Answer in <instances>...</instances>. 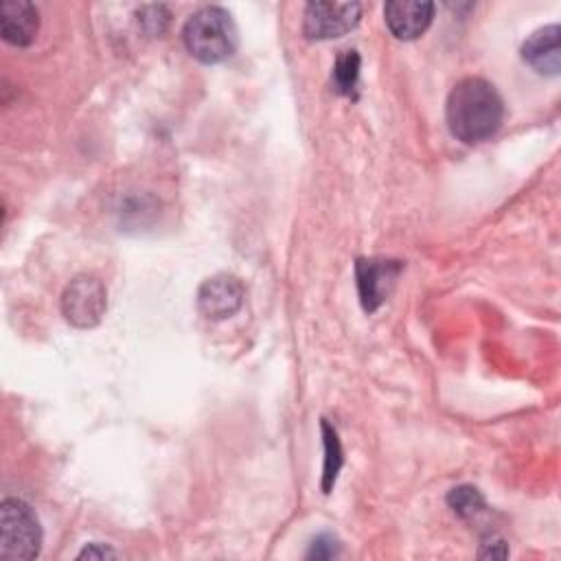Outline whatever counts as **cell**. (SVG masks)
Instances as JSON below:
<instances>
[{
    "mask_svg": "<svg viewBox=\"0 0 561 561\" xmlns=\"http://www.w3.org/2000/svg\"><path fill=\"white\" fill-rule=\"evenodd\" d=\"M445 116L449 131L458 140L476 145L489 140L500 129L504 118V103L489 81L480 77H467L451 88Z\"/></svg>",
    "mask_w": 561,
    "mask_h": 561,
    "instance_id": "cell-1",
    "label": "cell"
},
{
    "mask_svg": "<svg viewBox=\"0 0 561 561\" xmlns=\"http://www.w3.org/2000/svg\"><path fill=\"white\" fill-rule=\"evenodd\" d=\"M182 39L191 57L202 64H219L237 48V26L230 13L221 7H204L195 11L184 28Z\"/></svg>",
    "mask_w": 561,
    "mask_h": 561,
    "instance_id": "cell-2",
    "label": "cell"
},
{
    "mask_svg": "<svg viewBox=\"0 0 561 561\" xmlns=\"http://www.w3.org/2000/svg\"><path fill=\"white\" fill-rule=\"evenodd\" d=\"M42 528L35 511L18 497L0 504V557L28 561L39 554Z\"/></svg>",
    "mask_w": 561,
    "mask_h": 561,
    "instance_id": "cell-3",
    "label": "cell"
},
{
    "mask_svg": "<svg viewBox=\"0 0 561 561\" xmlns=\"http://www.w3.org/2000/svg\"><path fill=\"white\" fill-rule=\"evenodd\" d=\"M107 309L105 285L92 274L75 276L61 296V311L66 320L79 329H90L101 322Z\"/></svg>",
    "mask_w": 561,
    "mask_h": 561,
    "instance_id": "cell-4",
    "label": "cell"
},
{
    "mask_svg": "<svg viewBox=\"0 0 561 561\" xmlns=\"http://www.w3.org/2000/svg\"><path fill=\"white\" fill-rule=\"evenodd\" d=\"M359 2H309L302 15V33L307 39H335L353 31L359 22Z\"/></svg>",
    "mask_w": 561,
    "mask_h": 561,
    "instance_id": "cell-5",
    "label": "cell"
},
{
    "mask_svg": "<svg viewBox=\"0 0 561 561\" xmlns=\"http://www.w3.org/2000/svg\"><path fill=\"white\" fill-rule=\"evenodd\" d=\"M401 272L399 261L390 259H357L355 278L362 307L366 311L379 309V305L388 298L397 276Z\"/></svg>",
    "mask_w": 561,
    "mask_h": 561,
    "instance_id": "cell-6",
    "label": "cell"
},
{
    "mask_svg": "<svg viewBox=\"0 0 561 561\" xmlns=\"http://www.w3.org/2000/svg\"><path fill=\"white\" fill-rule=\"evenodd\" d=\"M243 285L232 274H215L197 289V307L208 320H226L243 305Z\"/></svg>",
    "mask_w": 561,
    "mask_h": 561,
    "instance_id": "cell-7",
    "label": "cell"
},
{
    "mask_svg": "<svg viewBox=\"0 0 561 561\" xmlns=\"http://www.w3.org/2000/svg\"><path fill=\"white\" fill-rule=\"evenodd\" d=\"M434 18V4L425 0H390L383 7V20L388 31L397 39L421 37Z\"/></svg>",
    "mask_w": 561,
    "mask_h": 561,
    "instance_id": "cell-8",
    "label": "cell"
},
{
    "mask_svg": "<svg viewBox=\"0 0 561 561\" xmlns=\"http://www.w3.org/2000/svg\"><path fill=\"white\" fill-rule=\"evenodd\" d=\"M522 59L539 75L557 77L561 70V44H559V26L548 24L537 28L522 44Z\"/></svg>",
    "mask_w": 561,
    "mask_h": 561,
    "instance_id": "cell-9",
    "label": "cell"
},
{
    "mask_svg": "<svg viewBox=\"0 0 561 561\" xmlns=\"http://www.w3.org/2000/svg\"><path fill=\"white\" fill-rule=\"evenodd\" d=\"M39 31V11L33 2L15 0L0 4V33L13 46H28Z\"/></svg>",
    "mask_w": 561,
    "mask_h": 561,
    "instance_id": "cell-10",
    "label": "cell"
},
{
    "mask_svg": "<svg viewBox=\"0 0 561 561\" xmlns=\"http://www.w3.org/2000/svg\"><path fill=\"white\" fill-rule=\"evenodd\" d=\"M322 436H324V454H327L324 456V473H322V491L329 493L335 484V478L344 462V456H342V445H340L337 432L327 419H322Z\"/></svg>",
    "mask_w": 561,
    "mask_h": 561,
    "instance_id": "cell-11",
    "label": "cell"
},
{
    "mask_svg": "<svg viewBox=\"0 0 561 561\" xmlns=\"http://www.w3.org/2000/svg\"><path fill=\"white\" fill-rule=\"evenodd\" d=\"M359 55L357 50H344L337 59H335V66H333V72H331V81H333V90L342 96H351L355 85H357V79H359Z\"/></svg>",
    "mask_w": 561,
    "mask_h": 561,
    "instance_id": "cell-12",
    "label": "cell"
},
{
    "mask_svg": "<svg viewBox=\"0 0 561 561\" xmlns=\"http://www.w3.org/2000/svg\"><path fill=\"white\" fill-rule=\"evenodd\" d=\"M447 504L451 506V511L465 519L478 515L480 511H484V497L476 486H456L449 491L447 495Z\"/></svg>",
    "mask_w": 561,
    "mask_h": 561,
    "instance_id": "cell-13",
    "label": "cell"
},
{
    "mask_svg": "<svg viewBox=\"0 0 561 561\" xmlns=\"http://www.w3.org/2000/svg\"><path fill=\"white\" fill-rule=\"evenodd\" d=\"M169 22H171V15L164 4H147L138 11V24L151 37L162 35L167 31Z\"/></svg>",
    "mask_w": 561,
    "mask_h": 561,
    "instance_id": "cell-14",
    "label": "cell"
},
{
    "mask_svg": "<svg viewBox=\"0 0 561 561\" xmlns=\"http://www.w3.org/2000/svg\"><path fill=\"white\" fill-rule=\"evenodd\" d=\"M337 554H340V541L329 533L318 535L311 541V548L307 552L309 559H331V557H337Z\"/></svg>",
    "mask_w": 561,
    "mask_h": 561,
    "instance_id": "cell-15",
    "label": "cell"
},
{
    "mask_svg": "<svg viewBox=\"0 0 561 561\" xmlns=\"http://www.w3.org/2000/svg\"><path fill=\"white\" fill-rule=\"evenodd\" d=\"M77 557L79 559H116L118 552L101 541H92V543H85Z\"/></svg>",
    "mask_w": 561,
    "mask_h": 561,
    "instance_id": "cell-16",
    "label": "cell"
}]
</instances>
